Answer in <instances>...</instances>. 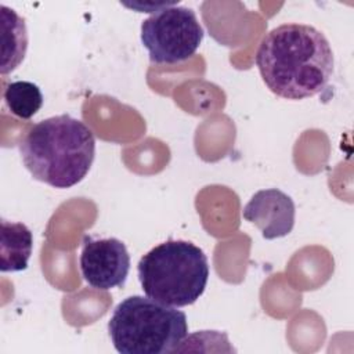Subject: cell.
Here are the masks:
<instances>
[{
	"instance_id": "10",
	"label": "cell",
	"mask_w": 354,
	"mask_h": 354,
	"mask_svg": "<svg viewBox=\"0 0 354 354\" xmlns=\"http://www.w3.org/2000/svg\"><path fill=\"white\" fill-rule=\"evenodd\" d=\"M3 98L7 109L14 116L28 120L43 105V94L37 84L28 80H15L4 87Z\"/></svg>"
},
{
	"instance_id": "5",
	"label": "cell",
	"mask_w": 354,
	"mask_h": 354,
	"mask_svg": "<svg viewBox=\"0 0 354 354\" xmlns=\"http://www.w3.org/2000/svg\"><path fill=\"white\" fill-rule=\"evenodd\" d=\"M203 36L195 11L174 3L159 8L141 24V43L155 64H177L191 58Z\"/></svg>"
},
{
	"instance_id": "6",
	"label": "cell",
	"mask_w": 354,
	"mask_h": 354,
	"mask_svg": "<svg viewBox=\"0 0 354 354\" xmlns=\"http://www.w3.org/2000/svg\"><path fill=\"white\" fill-rule=\"evenodd\" d=\"M79 263L83 279L100 290L123 286L130 271V254L118 238L84 236Z\"/></svg>"
},
{
	"instance_id": "3",
	"label": "cell",
	"mask_w": 354,
	"mask_h": 354,
	"mask_svg": "<svg viewBox=\"0 0 354 354\" xmlns=\"http://www.w3.org/2000/svg\"><path fill=\"white\" fill-rule=\"evenodd\" d=\"M144 293L171 307L194 304L209 281L205 252L188 241L170 239L147 252L137 266Z\"/></svg>"
},
{
	"instance_id": "1",
	"label": "cell",
	"mask_w": 354,
	"mask_h": 354,
	"mask_svg": "<svg viewBox=\"0 0 354 354\" xmlns=\"http://www.w3.org/2000/svg\"><path fill=\"white\" fill-rule=\"evenodd\" d=\"M254 61L266 86L286 100L317 95L329 83L335 68L325 35L304 24L271 29L261 40Z\"/></svg>"
},
{
	"instance_id": "9",
	"label": "cell",
	"mask_w": 354,
	"mask_h": 354,
	"mask_svg": "<svg viewBox=\"0 0 354 354\" xmlns=\"http://www.w3.org/2000/svg\"><path fill=\"white\" fill-rule=\"evenodd\" d=\"M1 75L12 72L25 58L28 48V32L25 19L15 10L1 4Z\"/></svg>"
},
{
	"instance_id": "4",
	"label": "cell",
	"mask_w": 354,
	"mask_h": 354,
	"mask_svg": "<svg viewBox=\"0 0 354 354\" xmlns=\"http://www.w3.org/2000/svg\"><path fill=\"white\" fill-rule=\"evenodd\" d=\"M108 332L118 353L165 354L187 337L188 322L176 307L136 295L115 307Z\"/></svg>"
},
{
	"instance_id": "7",
	"label": "cell",
	"mask_w": 354,
	"mask_h": 354,
	"mask_svg": "<svg viewBox=\"0 0 354 354\" xmlns=\"http://www.w3.org/2000/svg\"><path fill=\"white\" fill-rule=\"evenodd\" d=\"M245 220L253 223L264 239L286 236L295 225L293 199L278 188L257 191L242 210Z\"/></svg>"
},
{
	"instance_id": "8",
	"label": "cell",
	"mask_w": 354,
	"mask_h": 354,
	"mask_svg": "<svg viewBox=\"0 0 354 354\" xmlns=\"http://www.w3.org/2000/svg\"><path fill=\"white\" fill-rule=\"evenodd\" d=\"M32 249L33 235L24 223L1 220V272H17L26 270Z\"/></svg>"
},
{
	"instance_id": "2",
	"label": "cell",
	"mask_w": 354,
	"mask_h": 354,
	"mask_svg": "<svg viewBox=\"0 0 354 354\" xmlns=\"http://www.w3.org/2000/svg\"><path fill=\"white\" fill-rule=\"evenodd\" d=\"M18 147L32 177L59 189L79 184L95 158L94 133L66 113L33 124Z\"/></svg>"
}]
</instances>
